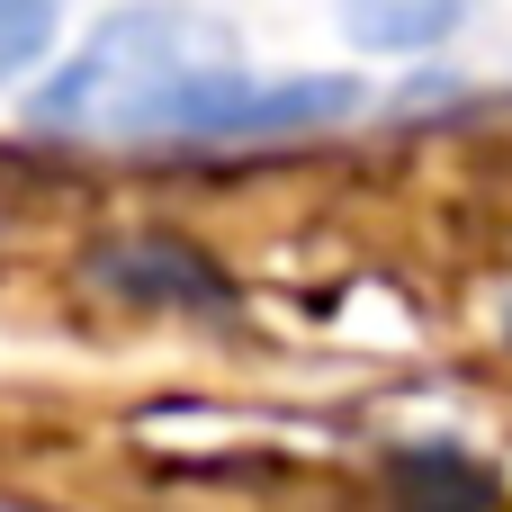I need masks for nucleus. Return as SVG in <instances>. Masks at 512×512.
<instances>
[{"label":"nucleus","instance_id":"nucleus-1","mask_svg":"<svg viewBox=\"0 0 512 512\" xmlns=\"http://www.w3.org/2000/svg\"><path fill=\"white\" fill-rule=\"evenodd\" d=\"M351 81H261L234 45L189 9H126L108 18L45 90L36 126L81 144H252L351 117Z\"/></svg>","mask_w":512,"mask_h":512},{"label":"nucleus","instance_id":"nucleus-2","mask_svg":"<svg viewBox=\"0 0 512 512\" xmlns=\"http://www.w3.org/2000/svg\"><path fill=\"white\" fill-rule=\"evenodd\" d=\"M351 27L369 45H432L459 27V0H351Z\"/></svg>","mask_w":512,"mask_h":512},{"label":"nucleus","instance_id":"nucleus-3","mask_svg":"<svg viewBox=\"0 0 512 512\" xmlns=\"http://www.w3.org/2000/svg\"><path fill=\"white\" fill-rule=\"evenodd\" d=\"M54 9L63 0H0V81H18L54 45Z\"/></svg>","mask_w":512,"mask_h":512}]
</instances>
